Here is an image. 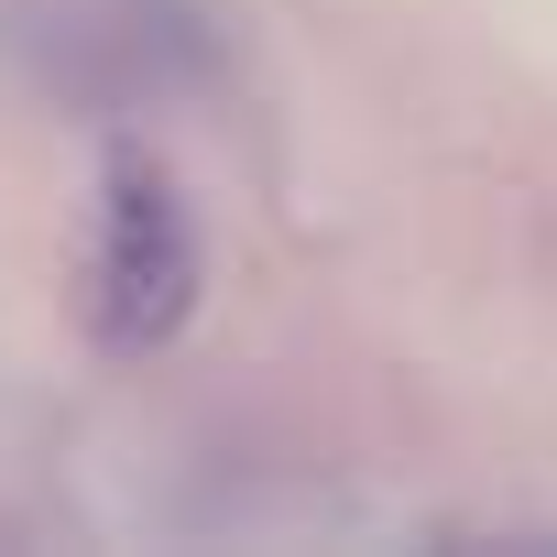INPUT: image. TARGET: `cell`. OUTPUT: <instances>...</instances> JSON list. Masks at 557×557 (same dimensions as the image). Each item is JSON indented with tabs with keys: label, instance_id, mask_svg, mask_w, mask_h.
<instances>
[{
	"label": "cell",
	"instance_id": "6da1fadb",
	"mask_svg": "<svg viewBox=\"0 0 557 557\" xmlns=\"http://www.w3.org/2000/svg\"><path fill=\"white\" fill-rule=\"evenodd\" d=\"M110 318L121 329H164L186 307V230L164 208V186H121V219H110Z\"/></svg>",
	"mask_w": 557,
	"mask_h": 557
}]
</instances>
